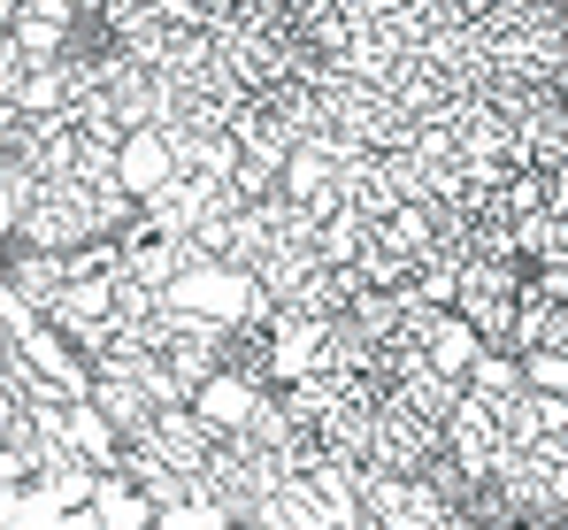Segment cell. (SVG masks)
<instances>
[{
  "mask_svg": "<svg viewBox=\"0 0 568 530\" xmlns=\"http://www.w3.org/2000/svg\"><path fill=\"white\" fill-rule=\"evenodd\" d=\"M162 308H192V316H215V323H270V292L254 284V269L231 262H192L162 284Z\"/></svg>",
  "mask_w": 568,
  "mask_h": 530,
  "instance_id": "1",
  "label": "cell"
},
{
  "mask_svg": "<svg viewBox=\"0 0 568 530\" xmlns=\"http://www.w3.org/2000/svg\"><path fill=\"white\" fill-rule=\"evenodd\" d=\"M16 353H23V361H31V369H39V377H47V384H54L62 400H85V392H93V361L70 347V339H62V331H54L47 316L16 331Z\"/></svg>",
  "mask_w": 568,
  "mask_h": 530,
  "instance_id": "2",
  "label": "cell"
},
{
  "mask_svg": "<svg viewBox=\"0 0 568 530\" xmlns=\"http://www.w3.org/2000/svg\"><path fill=\"white\" fill-rule=\"evenodd\" d=\"M270 392L292 384L300 369H315V353H323V331H331V316H300V308H270Z\"/></svg>",
  "mask_w": 568,
  "mask_h": 530,
  "instance_id": "3",
  "label": "cell"
},
{
  "mask_svg": "<svg viewBox=\"0 0 568 530\" xmlns=\"http://www.w3.org/2000/svg\"><path fill=\"white\" fill-rule=\"evenodd\" d=\"M70 530H154V500H146L131 477L100 469V477H93V500H85V508H70Z\"/></svg>",
  "mask_w": 568,
  "mask_h": 530,
  "instance_id": "4",
  "label": "cell"
},
{
  "mask_svg": "<svg viewBox=\"0 0 568 530\" xmlns=\"http://www.w3.org/2000/svg\"><path fill=\"white\" fill-rule=\"evenodd\" d=\"M215 192H223V177H207V170H178V177H162L154 192H146V223L154 231H170V239H185L192 223L215 208Z\"/></svg>",
  "mask_w": 568,
  "mask_h": 530,
  "instance_id": "5",
  "label": "cell"
},
{
  "mask_svg": "<svg viewBox=\"0 0 568 530\" xmlns=\"http://www.w3.org/2000/svg\"><path fill=\"white\" fill-rule=\"evenodd\" d=\"M254 400H262V384H254L246 369H223V361H215V369H207V377L192 384V416H200V423H207L215 439H223V431H246Z\"/></svg>",
  "mask_w": 568,
  "mask_h": 530,
  "instance_id": "6",
  "label": "cell"
},
{
  "mask_svg": "<svg viewBox=\"0 0 568 530\" xmlns=\"http://www.w3.org/2000/svg\"><path fill=\"white\" fill-rule=\"evenodd\" d=\"M39 316H47V323H54L70 347L85 353V339H93L100 323L115 316V284H108V277H70V284H62V292L39 308Z\"/></svg>",
  "mask_w": 568,
  "mask_h": 530,
  "instance_id": "7",
  "label": "cell"
},
{
  "mask_svg": "<svg viewBox=\"0 0 568 530\" xmlns=\"http://www.w3.org/2000/svg\"><path fill=\"white\" fill-rule=\"evenodd\" d=\"M438 431H446V453H454L476 484H484V461H491V446H499V431H491V408H484L476 392H462V400L446 408V423H438Z\"/></svg>",
  "mask_w": 568,
  "mask_h": 530,
  "instance_id": "8",
  "label": "cell"
},
{
  "mask_svg": "<svg viewBox=\"0 0 568 530\" xmlns=\"http://www.w3.org/2000/svg\"><path fill=\"white\" fill-rule=\"evenodd\" d=\"M162 177H178V154H170L162 123H146V131H123V154H115V184L146 200V192H154Z\"/></svg>",
  "mask_w": 568,
  "mask_h": 530,
  "instance_id": "9",
  "label": "cell"
},
{
  "mask_svg": "<svg viewBox=\"0 0 568 530\" xmlns=\"http://www.w3.org/2000/svg\"><path fill=\"white\" fill-rule=\"evenodd\" d=\"M178 269H185V254H178V239H170V231L139 223V231L123 239V277H139V284H154V292H162Z\"/></svg>",
  "mask_w": 568,
  "mask_h": 530,
  "instance_id": "10",
  "label": "cell"
},
{
  "mask_svg": "<svg viewBox=\"0 0 568 530\" xmlns=\"http://www.w3.org/2000/svg\"><path fill=\"white\" fill-rule=\"evenodd\" d=\"M315 439L331 446L338 461H369V439H377V408H362V400H338L323 423H307Z\"/></svg>",
  "mask_w": 568,
  "mask_h": 530,
  "instance_id": "11",
  "label": "cell"
},
{
  "mask_svg": "<svg viewBox=\"0 0 568 530\" xmlns=\"http://www.w3.org/2000/svg\"><path fill=\"white\" fill-rule=\"evenodd\" d=\"M0 277L31 300V308H47L54 292H62V254H31V247H8L0 254Z\"/></svg>",
  "mask_w": 568,
  "mask_h": 530,
  "instance_id": "12",
  "label": "cell"
},
{
  "mask_svg": "<svg viewBox=\"0 0 568 530\" xmlns=\"http://www.w3.org/2000/svg\"><path fill=\"white\" fill-rule=\"evenodd\" d=\"M462 392H476L484 408L515 400V392H523V369H515V353H507V347H476V361L462 369Z\"/></svg>",
  "mask_w": 568,
  "mask_h": 530,
  "instance_id": "13",
  "label": "cell"
},
{
  "mask_svg": "<svg viewBox=\"0 0 568 530\" xmlns=\"http://www.w3.org/2000/svg\"><path fill=\"white\" fill-rule=\"evenodd\" d=\"M62 446H78V453H85L93 469H115V446H123V431H115V423L100 416L93 392H85V400H70V431H62Z\"/></svg>",
  "mask_w": 568,
  "mask_h": 530,
  "instance_id": "14",
  "label": "cell"
},
{
  "mask_svg": "<svg viewBox=\"0 0 568 530\" xmlns=\"http://www.w3.org/2000/svg\"><path fill=\"white\" fill-rule=\"evenodd\" d=\"M476 347H484V339H476V323L446 308V316L430 323V339H423V361H430V369H446V377H462V369L476 361Z\"/></svg>",
  "mask_w": 568,
  "mask_h": 530,
  "instance_id": "15",
  "label": "cell"
},
{
  "mask_svg": "<svg viewBox=\"0 0 568 530\" xmlns=\"http://www.w3.org/2000/svg\"><path fill=\"white\" fill-rule=\"evenodd\" d=\"M507 231H515V254H523V262L568 254V216H554V208H530V216H515Z\"/></svg>",
  "mask_w": 568,
  "mask_h": 530,
  "instance_id": "16",
  "label": "cell"
},
{
  "mask_svg": "<svg viewBox=\"0 0 568 530\" xmlns=\"http://www.w3.org/2000/svg\"><path fill=\"white\" fill-rule=\"evenodd\" d=\"M399 400L415 408V416H430V423H446V408L462 400V377H446V369H415V377H399Z\"/></svg>",
  "mask_w": 568,
  "mask_h": 530,
  "instance_id": "17",
  "label": "cell"
},
{
  "mask_svg": "<svg viewBox=\"0 0 568 530\" xmlns=\"http://www.w3.org/2000/svg\"><path fill=\"white\" fill-rule=\"evenodd\" d=\"M369 231H377V223H362L354 208L323 216V223H315V262H354V254L369 247Z\"/></svg>",
  "mask_w": 568,
  "mask_h": 530,
  "instance_id": "18",
  "label": "cell"
},
{
  "mask_svg": "<svg viewBox=\"0 0 568 530\" xmlns=\"http://www.w3.org/2000/svg\"><path fill=\"white\" fill-rule=\"evenodd\" d=\"M346 316H354V331H362L369 347H384V339L399 331V292H377V284H362V292L346 300Z\"/></svg>",
  "mask_w": 568,
  "mask_h": 530,
  "instance_id": "19",
  "label": "cell"
},
{
  "mask_svg": "<svg viewBox=\"0 0 568 530\" xmlns=\"http://www.w3.org/2000/svg\"><path fill=\"white\" fill-rule=\"evenodd\" d=\"M377 239L399 247V254H430V200H399V208L377 223Z\"/></svg>",
  "mask_w": 568,
  "mask_h": 530,
  "instance_id": "20",
  "label": "cell"
},
{
  "mask_svg": "<svg viewBox=\"0 0 568 530\" xmlns=\"http://www.w3.org/2000/svg\"><path fill=\"white\" fill-rule=\"evenodd\" d=\"M16 108L23 116H62L70 108V78H62V62H31V78L16 92Z\"/></svg>",
  "mask_w": 568,
  "mask_h": 530,
  "instance_id": "21",
  "label": "cell"
},
{
  "mask_svg": "<svg viewBox=\"0 0 568 530\" xmlns=\"http://www.w3.org/2000/svg\"><path fill=\"white\" fill-rule=\"evenodd\" d=\"M8 39L23 47V62H62V39H70V23H54V16H31V8H23V16L8 23Z\"/></svg>",
  "mask_w": 568,
  "mask_h": 530,
  "instance_id": "22",
  "label": "cell"
},
{
  "mask_svg": "<svg viewBox=\"0 0 568 530\" xmlns=\"http://www.w3.org/2000/svg\"><path fill=\"white\" fill-rule=\"evenodd\" d=\"M415 477H423V484H430L446 508H462V500L476 492V477L462 469V461H454V453H446V446H438V453H423V469H415Z\"/></svg>",
  "mask_w": 568,
  "mask_h": 530,
  "instance_id": "23",
  "label": "cell"
},
{
  "mask_svg": "<svg viewBox=\"0 0 568 530\" xmlns=\"http://www.w3.org/2000/svg\"><path fill=\"white\" fill-rule=\"evenodd\" d=\"M515 369H523L530 392H568V347H523Z\"/></svg>",
  "mask_w": 568,
  "mask_h": 530,
  "instance_id": "24",
  "label": "cell"
},
{
  "mask_svg": "<svg viewBox=\"0 0 568 530\" xmlns=\"http://www.w3.org/2000/svg\"><path fill=\"white\" fill-rule=\"evenodd\" d=\"M300 39H307V54H323V62H338V54L354 47V23H346L338 8H323V16H315V23H307Z\"/></svg>",
  "mask_w": 568,
  "mask_h": 530,
  "instance_id": "25",
  "label": "cell"
},
{
  "mask_svg": "<svg viewBox=\"0 0 568 530\" xmlns=\"http://www.w3.org/2000/svg\"><path fill=\"white\" fill-rule=\"evenodd\" d=\"M108 284H115V316H146V308H162V292H154V284H139V277H123V269H115Z\"/></svg>",
  "mask_w": 568,
  "mask_h": 530,
  "instance_id": "26",
  "label": "cell"
},
{
  "mask_svg": "<svg viewBox=\"0 0 568 530\" xmlns=\"http://www.w3.org/2000/svg\"><path fill=\"white\" fill-rule=\"evenodd\" d=\"M16 16H23V0H0V31H8V23H16Z\"/></svg>",
  "mask_w": 568,
  "mask_h": 530,
  "instance_id": "27",
  "label": "cell"
}]
</instances>
